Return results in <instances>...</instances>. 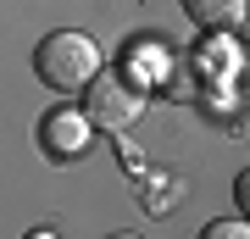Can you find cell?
Returning a JSON list of instances; mask_svg holds the SVG:
<instances>
[{
	"instance_id": "ba28073f",
	"label": "cell",
	"mask_w": 250,
	"mask_h": 239,
	"mask_svg": "<svg viewBox=\"0 0 250 239\" xmlns=\"http://www.w3.org/2000/svg\"><path fill=\"white\" fill-rule=\"evenodd\" d=\"M22 239H56V234H45V228H39V234H22Z\"/></svg>"
},
{
	"instance_id": "3957f363",
	"label": "cell",
	"mask_w": 250,
	"mask_h": 239,
	"mask_svg": "<svg viewBox=\"0 0 250 239\" xmlns=\"http://www.w3.org/2000/svg\"><path fill=\"white\" fill-rule=\"evenodd\" d=\"M39 128H45V145H50V151L78 156V151H83V139H89L83 128H95V123H89V117H78V111H50Z\"/></svg>"
},
{
	"instance_id": "7a4b0ae2",
	"label": "cell",
	"mask_w": 250,
	"mask_h": 239,
	"mask_svg": "<svg viewBox=\"0 0 250 239\" xmlns=\"http://www.w3.org/2000/svg\"><path fill=\"white\" fill-rule=\"evenodd\" d=\"M139 111H145V95H139V84L123 78V72H100V78L83 89V117H89L100 133H123V128H134Z\"/></svg>"
},
{
	"instance_id": "8992f818",
	"label": "cell",
	"mask_w": 250,
	"mask_h": 239,
	"mask_svg": "<svg viewBox=\"0 0 250 239\" xmlns=\"http://www.w3.org/2000/svg\"><path fill=\"white\" fill-rule=\"evenodd\" d=\"M233 200H239V217H250V167L239 173V184H233Z\"/></svg>"
},
{
	"instance_id": "5b68a950",
	"label": "cell",
	"mask_w": 250,
	"mask_h": 239,
	"mask_svg": "<svg viewBox=\"0 0 250 239\" xmlns=\"http://www.w3.org/2000/svg\"><path fill=\"white\" fill-rule=\"evenodd\" d=\"M200 239H250V217H217V222H206L200 228Z\"/></svg>"
},
{
	"instance_id": "277c9868",
	"label": "cell",
	"mask_w": 250,
	"mask_h": 239,
	"mask_svg": "<svg viewBox=\"0 0 250 239\" xmlns=\"http://www.w3.org/2000/svg\"><path fill=\"white\" fill-rule=\"evenodd\" d=\"M178 6L195 28H239L245 11H250L245 0H178Z\"/></svg>"
},
{
	"instance_id": "9c48e42d",
	"label": "cell",
	"mask_w": 250,
	"mask_h": 239,
	"mask_svg": "<svg viewBox=\"0 0 250 239\" xmlns=\"http://www.w3.org/2000/svg\"><path fill=\"white\" fill-rule=\"evenodd\" d=\"M106 239H139V234H106Z\"/></svg>"
},
{
	"instance_id": "6da1fadb",
	"label": "cell",
	"mask_w": 250,
	"mask_h": 239,
	"mask_svg": "<svg viewBox=\"0 0 250 239\" xmlns=\"http://www.w3.org/2000/svg\"><path fill=\"white\" fill-rule=\"evenodd\" d=\"M34 72L45 89H62V95H72V89H89L100 72H106V62H100V44L89 34H72V28H62V34H45L34 44Z\"/></svg>"
},
{
	"instance_id": "52a82bcc",
	"label": "cell",
	"mask_w": 250,
	"mask_h": 239,
	"mask_svg": "<svg viewBox=\"0 0 250 239\" xmlns=\"http://www.w3.org/2000/svg\"><path fill=\"white\" fill-rule=\"evenodd\" d=\"M239 39H245V44H250V11H245V22H239Z\"/></svg>"
}]
</instances>
